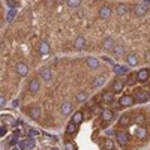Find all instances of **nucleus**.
<instances>
[{
  "label": "nucleus",
  "mask_w": 150,
  "mask_h": 150,
  "mask_svg": "<svg viewBox=\"0 0 150 150\" xmlns=\"http://www.w3.org/2000/svg\"><path fill=\"white\" fill-rule=\"evenodd\" d=\"M5 102H6V101H5V98L2 96V98H0V105H2V107H3V105H5Z\"/></svg>",
  "instance_id": "obj_41"
},
{
  "label": "nucleus",
  "mask_w": 150,
  "mask_h": 150,
  "mask_svg": "<svg viewBox=\"0 0 150 150\" xmlns=\"http://www.w3.org/2000/svg\"><path fill=\"white\" fill-rule=\"evenodd\" d=\"M147 5H150V2H144V3H138V5H135L134 6V12L138 17H141V15H144L146 12H147V9H149V6Z\"/></svg>",
  "instance_id": "obj_1"
},
{
  "label": "nucleus",
  "mask_w": 150,
  "mask_h": 150,
  "mask_svg": "<svg viewBox=\"0 0 150 150\" xmlns=\"http://www.w3.org/2000/svg\"><path fill=\"white\" fill-rule=\"evenodd\" d=\"M102 99H104V102H113V99H114V93L113 92H105L102 95Z\"/></svg>",
  "instance_id": "obj_23"
},
{
  "label": "nucleus",
  "mask_w": 150,
  "mask_h": 150,
  "mask_svg": "<svg viewBox=\"0 0 150 150\" xmlns=\"http://www.w3.org/2000/svg\"><path fill=\"white\" fill-rule=\"evenodd\" d=\"M18 147L21 149V150H24L26 147H27V143H26V141H21V143H18Z\"/></svg>",
  "instance_id": "obj_35"
},
{
  "label": "nucleus",
  "mask_w": 150,
  "mask_h": 150,
  "mask_svg": "<svg viewBox=\"0 0 150 150\" xmlns=\"http://www.w3.org/2000/svg\"><path fill=\"white\" fill-rule=\"evenodd\" d=\"M41 113H42V110L39 108V107H33V108H30V117L32 119H39V116H41Z\"/></svg>",
  "instance_id": "obj_13"
},
{
  "label": "nucleus",
  "mask_w": 150,
  "mask_h": 150,
  "mask_svg": "<svg viewBox=\"0 0 150 150\" xmlns=\"http://www.w3.org/2000/svg\"><path fill=\"white\" fill-rule=\"evenodd\" d=\"M39 86H41V84H39L38 80H32V81L29 83V90H30V92H38V90H39Z\"/></svg>",
  "instance_id": "obj_17"
},
{
  "label": "nucleus",
  "mask_w": 150,
  "mask_h": 150,
  "mask_svg": "<svg viewBox=\"0 0 150 150\" xmlns=\"http://www.w3.org/2000/svg\"><path fill=\"white\" fill-rule=\"evenodd\" d=\"M17 72L20 74V75H27V72H29V68H27V65L26 63H17Z\"/></svg>",
  "instance_id": "obj_6"
},
{
  "label": "nucleus",
  "mask_w": 150,
  "mask_h": 150,
  "mask_svg": "<svg viewBox=\"0 0 150 150\" xmlns=\"http://www.w3.org/2000/svg\"><path fill=\"white\" fill-rule=\"evenodd\" d=\"M93 111H95V113H102L99 107H95V108H93Z\"/></svg>",
  "instance_id": "obj_42"
},
{
  "label": "nucleus",
  "mask_w": 150,
  "mask_h": 150,
  "mask_svg": "<svg viewBox=\"0 0 150 150\" xmlns=\"http://www.w3.org/2000/svg\"><path fill=\"white\" fill-rule=\"evenodd\" d=\"M12 150H21V149H20V147H14V149H12Z\"/></svg>",
  "instance_id": "obj_43"
},
{
  "label": "nucleus",
  "mask_w": 150,
  "mask_h": 150,
  "mask_svg": "<svg viewBox=\"0 0 150 150\" xmlns=\"http://www.w3.org/2000/svg\"><path fill=\"white\" fill-rule=\"evenodd\" d=\"M135 135H137V138H146L147 137V131H146V128L144 126H138V129L135 131Z\"/></svg>",
  "instance_id": "obj_11"
},
{
  "label": "nucleus",
  "mask_w": 150,
  "mask_h": 150,
  "mask_svg": "<svg viewBox=\"0 0 150 150\" xmlns=\"http://www.w3.org/2000/svg\"><path fill=\"white\" fill-rule=\"evenodd\" d=\"M116 137H117V141H119L120 146H126L128 141H129V137L125 131H117L116 132Z\"/></svg>",
  "instance_id": "obj_2"
},
{
  "label": "nucleus",
  "mask_w": 150,
  "mask_h": 150,
  "mask_svg": "<svg viewBox=\"0 0 150 150\" xmlns=\"http://www.w3.org/2000/svg\"><path fill=\"white\" fill-rule=\"evenodd\" d=\"M101 116H102L104 122H110L113 119V111H111V110H104V111L101 113Z\"/></svg>",
  "instance_id": "obj_14"
},
{
  "label": "nucleus",
  "mask_w": 150,
  "mask_h": 150,
  "mask_svg": "<svg viewBox=\"0 0 150 150\" xmlns=\"http://www.w3.org/2000/svg\"><path fill=\"white\" fill-rule=\"evenodd\" d=\"M117 14H119V15H125V14H128V6H126V5H120L119 9H117Z\"/></svg>",
  "instance_id": "obj_28"
},
{
  "label": "nucleus",
  "mask_w": 150,
  "mask_h": 150,
  "mask_svg": "<svg viewBox=\"0 0 150 150\" xmlns=\"http://www.w3.org/2000/svg\"><path fill=\"white\" fill-rule=\"evenodd\" d=\"M102 47H104V50H114V41L111 38H105L104 39V42H102Z\"/></svg>",
  "instance_id": "obj_7"
},
{
  "label": "nucleus",
  "mask_w": 150,
  "mask_h": 150,
  "mask_svg": "<svg viewBox=\"0 0 150 150\" xmlns=\"http://www.w3.org/2000/svg\"><path fill=\"white\" fill-rule=\"evenodd\" d=\"M87 65H89V68L96 69V68H99V60H96V59H93V57H89L87 59Z\"/></svg>",
  "instance_id": "obj_19"
},
{
  "label": "nucleus",
  "mask_w": 150,
  "mask_h": 150,
  "mask_svg": "<svg viewBox=\"0 0 150 150\" xmlns=\"http://www.w3.org/2000/svg\"><path fill=\"white\" fill-rule=\"evenodd\" d=\"M86 98H87V95L84 93V92H81V93L77 95V101L78 102H84V101H86Z\"/></svg>",
  "instance_id": "obj_32"
},
{
  "label": "nucleus",
  "mask_w": 150,
  "mask_h": 150,
  "mask_svg": "<svg viewBox=\"0 0 150 150\" xmlns=\"http://www.w3.org/2000/svg\"><path fill=\"white\" fill-rule=\"evenodd\" d=\"M12 17H15V11H12L11 14L8 15V20H12Z\"/></svg>",
  "instance_id": "obj_39"
},
{
  "label": "nucleus",
  "mask_w": 150,
  "mask_h": 150,
  "mask_svg": "<svg viewBox=\"0 0 150 150\" xmlns=\"http://www.w3.org/2000/svg\"><path fill=\"white\" fill-rule=\"evenodd\" d=\"M5 134H6V128H5V125H2V126H0V135L3 137Z\"/></svg>",
  "instance_id": "obj_37"
},
{
  "label": "nucleus",
  "mask_w": 150,
  "mask_h": 150,
  "mask_svg": "<svg viewBox=\"0 0 150 150\" xmlns=\"http://www.w3.org/2000/svg\"><path fill=\"white\" fill-rule=\"evenodd\" d=\"M129 123H131V117H129L128 114H125V116L120 117V120H119V125L120 126H128Z\"/></svg>",
  "instance_id": "obj_20"
},
{
  "label": "nucleus",
  "mask_w": 150,
  "mask_h": 150,
  "mask_svg": "<svg viewBox=\"0 0 150 150\" xmlns=\"http://www.w3.org/2000/svg\"><path fill=\"white\" fill-rule=\"evenodd\" d=\"M6 5H8L9 8H15V6H18V2H11V0H8V2H6Z\"/></svg>",
  "instance_id": "obj_34"
},
{
  "label": "nucleus",
  "mask_w": 150,
  "mask_h": 150,
  "mask_svg": "<svg viewBox=\"0 0 150 150\" xmlns=\"http://www.w3.org/2000/svg\"><path fill=\"white\" fill-rule=\"evenodd\" d=\"M128 71V66H119V65H114V72L117 74H123Z\"/></svg>",
  "instance_id": "obj_26"
},
{
  "label": "nucleus",
  "mask_w": 150,
  "mask_h": 150,
  "mask_svg": "<svg viewBox=\"0 0 150 150\" xmlns=\"http://www.w3.org/2000/svg\"><path fill=\"white\" fill-rule=\"evenodd\" d=\"M77 129H78V125H75L74 122H69V123H68V126H66V134L74 135V134L77 132Z\"/></svg>",
  "instance_id": "obj_12"
},
{
  "label": "nucleus",
  "mask_w": 150,
  "mask_h": 150,
  "mask_svg": "<svg viewBox=\"0 0 150 150\" xmlns=\"http://www.w3.org/2000/svg\"><path fill=\"white\" fill-rule=\"evenodd\" d=\"M65 147H66V150H77V146H75V143H72V141H68V143H65Z\"/></svg>",
  "instance_id": "obj_31"
},
{
  "label": "nucleus",
  "mask_w": 150,
  "mask_h": 150,
  "mask_svg": "<svg viewBox=\"0 0 150 150\" xmlns=\"http://www.w3.org/2000/svg\"><path fill=\"white\" fill-rule=\"evenodd\" d=\"M113 90H114V93H119L123 90V83L122 81H114L113 83Z\"/></svg>",
  "instance_id": "obj_25"
},
{
  "label": "nucleus",
  "mask_w": 150,
  "mask_h": 150,
  "mask_svg": "<svg viewBox=\"0 0 150 150\" xmlns=\"http://www.w3.org/2000/svg\"><path fill=\"white\" fill-rule=\"evenodd\" d=\"M11 144H12V146H15V144H17V137H14V138L11 140Z\"/></svg>",
  "instance_id": "obj_40"
},
{
  "label": "nucleus",
  "mask_w": 150,
  "mask_h": 150,
  "mask_svg": "<svg viewBox=\"0 0 150 150\" xmlns=\"http://www.w3.org/2000/svg\"><path fill=\"white\" fill-rule=\"evenodd\" d=\"M123 53H125V50H123V47H122V45H117V47H114V54H116L117 57L123 56Z\"/></svg>",
  "instance_id": "obj_27"
},
{
  "label": "nucleus",
  "mask_w": 150,
  "mask_h": 150,
  "mask_svg": "<svg viewBox=\"0 0 150 150\" xmlns=\"http://www.w3.org/2000/svg\"><path fill=\"white\" fill-rule=\"evenodd\" d=\"M68 5L71 6V8H77V6H80V5H81V2H80V0H69Z\"/></svg>",
  "instance_id": "obj_33"
},
{
  "label": "nucleus",
  "mask_w": 150,
  "mask_h": 150,
  "mask_svg": "<svg viewBox=\"0 0 150 150\" xmlns=\"http://www.w3.org/2000/svg\"><path fill=\"white\" fill-rule=\"evenodd\" d=\"M84 47H86V41H84V38L78 36L77 41H75V48H77V50H83Z\"/></svg>",
  "instance_id": "obj_18"
},
{
  "label": "nucleus",
  "mask_w": 150,
  "mask_h": 150,
  "mask_svg": "<svg viewBox=\"0 0 150 150\" xmlns=\"http://www.w3.org/2000/svg\"><path fill=\"white\" fill-rule=\"evenodd\" d=\"M135 99L138 102H147L149 101V95L143 89H138V90H135Z\"/></svg>",
  "instance_id": "obj_3"
},
{
  "label": "nucleus",
  "mask_w": 150,
  "mask_h": 150,
  "mask_svg": "<svg viewBox=\"0 0 150 150\" xmlns=\"http://www.w3.org/2000/svg\"><path fill=\"white\" fill-rule=\"evenodd\" d=\"M134 102H135V98L131 95H126V96H122L120 105L122 107H131V105H134Z\"/></svg>",
  "instance_id": "obj_4"
},
{
  "label": "nucleus",
  "mask_w": 150,
  "mask_h": 150,
  "mask_svg": "<svg viewBox=\"0 0 150 150\" xmlns=\"http://www.w3.org/2000/svg\"><path fill=\"white\" fill-rule=\"evenodd\" d=\"M18 105H20V101H18V99H15L14 102H12V107H14V108H15V107H18Z\"/></svg>",
  "instance_id": "obj_38"
},
{
  "label": "nucleus",
  "mask_w": 150,
  "mask_h": 150,
  "mask_svg": "<svg viewBox=\"0 0 150 150\" xmlns=\"http://www.w3.org/2000/svg\"><path fill=\"white\" fill-rule=\"evenodd\" d=\"M150 77V72L147 69H141L140 72H138V80L140 81H147V78Z\"/></svg>",
  "instance_id": "obj_16"
},
{
  "label": "nucleus",
  "mask_w": 150,
  "mask_h": 150,
  "mask_svg": "<svg viewBox=\"0 0 150 150\" xmlns=\"http://www.w3.org/2000/svg\"><path fill=\"white\" fill-rule=\"evenodd\" d=\"M104 149L105 150H113V141L110 138H107L105 141H104Z\"/></svg>",
  "instance_id": "obj_29"
},
{
  "label": "nucleus",
  "mask_w": 150,
  "mask_h": 150,
  "mask_svg": "<svg viewBox=\"0 0 150 150\" xmlns=\"http://www.w3.org/2000/svg\"><path fill=\"white\" fill-rule=\"evenodd\" d=\"M104 83H105V77H102V75H101V77H98L96 80H95V86H96V87H99V86H102Z\"/></svg>",
  "instance_id": "obj_30"
},
{
  "label": "nucleus",
  "mask_w": 150,
  "mask_h": 150,
  "mask_svg": "<svg viewBox=\"0 0 150 150\" xmlns=\"http://www.w3.org/2000/svg\"><path fill=\"white\" fill-rule=\"evenodd\" d=\"M71 111H72V104H71V102H63L62 107H60V113H62L63 116H66V114H69Z\"/></svg>",
  "instance_id": "obj_5"
},
{
  "label": "nucleus",
  "mask_w": 150,
  "mask_h": 150,
  "mask_svg": "<svg viewBox=\"0 0 150 150\" xmlns=\"http://www.w3.org/2000/svg\"><path fill=\"white\" fill-rule=\"evenodd\" d=\"M137 81H138V74H131L129 78L126 80V84H128V86H134Z\"/></svg>",
  "instance_id": "obj_22"
},
{
  "label": "nucleus",
  "mask_w": 150,
  "mask_h": 150,
  "mask_svg": "<svg viewBox=\"0 0 150 150\" xmlns=\"http://www.w3.org/2000/svg\"><path fill=\"white\" fill-rule=\"evenodd\" d=\"M128 63H129V66H135V65L138 63V56L137 54H129L128 56Z\"/></svg>",
  "instance_id": "obj_21"
},
{
  "label": "nucleus",
  "mask_w": 150,
  "mask_h": 150,
  "mask_svg": "<svg viewBox=\"0 0 150 150\" xmlns=\"http://www.w3.org/2000/svg\"><path fill=\"white\" fill-rule=\"evenodd\" d=\"M41 77L44 78L45 81H50L51 78H53V72H51L50 68H44V69L41 71Z\"/></svg>",
  "instance_id": "obj_9"
},
{
  "label": "nucleus",
  "mask_w": 150,
  "mask_h": 150,
  "mask_svg": "<svg viewBox=\"0 0 150 150\" xmlns=\"http://www.w3.org/2000/svg\"><path fill=\"white\" fill-rule=\"evenodd\" d=\"M84 120V116H83V113L81 111H77L74 116H72V122L75 123V125H80V123Z\"/></svg>",
  "instance_id": "obj_15"
},
{
  "label": "nucleus",
  "mask_w": 150,
  "mask_h": 150,
  "mask_svg": "<svg viewBox=\"0 0 150 150\" xmlns=\"http://www.w3.org/2000/svg\"><path fill=\"white\" fill-rule=\"evenodd\" d=\"M111 15V8L110 6H102L101 11H99V17L101 18H110Z\"/></svg>",
  "instance_id": "obj_8"
},
{
  "label": "nucleus",
  "mask_w": 150,
  "mask_h": 150,
  "mask_svg": "<svg viewBox=\"0 0 150 150\" xmlns=\"http://www.w3.org/2000/svg\"><path fill=\"white\" fill-rule=\"evenodd\" d=\"M134 120H135V123H137V125H143V123H144L146 122V117L144 116H143V114H138V113H135V116H134Z\"/></svg>",
  "instance_id": "obj_24"
},
{
  "label": "nucleus",
  "mask_w": 150,
  "mask_h": 150,
  "mask_svg": "<svg viewBox=\"0 0 150 150\" xmlns=\"http://www.w3.org/2000/svg\"><path fill=\"white\" fill-rule=\"evenodd\" d=\"M26 143H27V147H33V146H35V141L32 140V138H29V140L26 141Z\"/></svg>",
  "instance_id": "obj_36"
},
{
  "label": "nucleus",
  "mask_w": 150,
  "mask_h": 150,
  "mask_svg": "<svg viewBox=\"0 0 150 150\" xmlns=\"http://www.w3.org/2000/svg\"><path fill=\"white\" fill-rule=\"evenodd\" d=\"M39 53H41L42 56H47L50 53V45H48V42H41V44H39Z\"/></svg>",
  "instance_id": "obj_10"
}]
</instances>
